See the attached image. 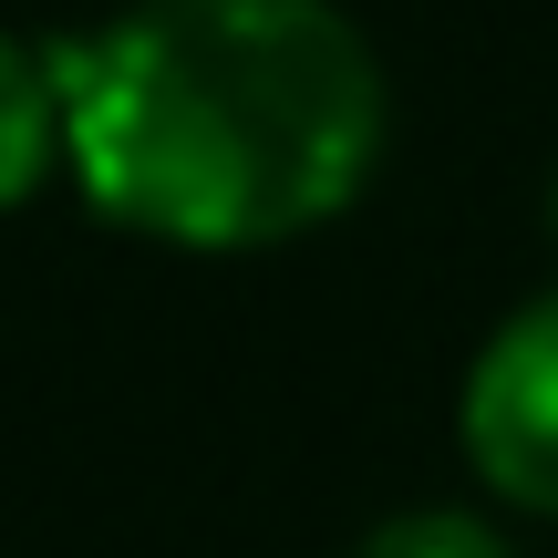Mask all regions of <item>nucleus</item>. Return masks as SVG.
Listing matches in <instances>:
<instances>
[{
	"mask_svg": "<svg viewBox=\"0 0 558 558\" xmlns=\"http://www.w3.org/2000/svg\"><path fill=\"white\" fill-rule=\"evenodd\" d=\"M352 558H518L486 507H393Z\"/></svg>",
	"mask_w": 558,
	"mask_h": 558,
	"instance_id": "nucleus-4",
	"label": "nucleus"
},
{
	"mask_svg": "<svg viewBox=\"0 0 558 558\" xmlns=\"http://www.w3.org/2000/svg\"><path fill=\"white\" fill-rule=\"evenodd\" d=\"M52 166H62L52 52H41V41H21V32H0V207H21Z\"/></svg>",
	"mask_w": 558,
	"mask_h": 558,
	"instance_id": "nucleus-3",
	"label": "nucleus"
},
{
	"mask_svg": "<svg viewBox=\"0 0 558 558\" xmlns=\"http://www.w3.org/2000/svg\"><path fill=\"white\" fill-rule=\"evenodd\" d=\"M41 52L94 218L186 259L331 228L393 145V83L341 0H135Z\"/></svg>",
	"mask_w": 558,
	"mask_h": 558,
	"instance_id": "nucleus-1",
	"label": "nucleus"
},
{
	"mask_svg": "<svg viewBox=\"0 0 558 558\" xmlns=\"http://www.w3.org/2000/svg\"><path fill=\"white\" fill-rule=\"evenodd\" d=\"M456 445L497 507L558 518V279L476 341L456 393Z\"/></svg>",
	"mask_w": 558,
	"mask_h": 558,
	"instance_id": "nucleus-2",
	"label": "nucleus"
},
{
	"mask_svg": "<svg viewBox=\"0 0 558 558\" xmlns=\"http://www.w3.org/2000/svg\"><path fill=\"white\" fill-rule=\"evenodd\" d=\"M538 218H548V248H558V166H548V197H538Z\"/></svg>",
	"mask_w": 558,
	"mask_h": 558,
	"instance_id": "nucleus-5",
	"label": "nucleus"
}]
</instances>
